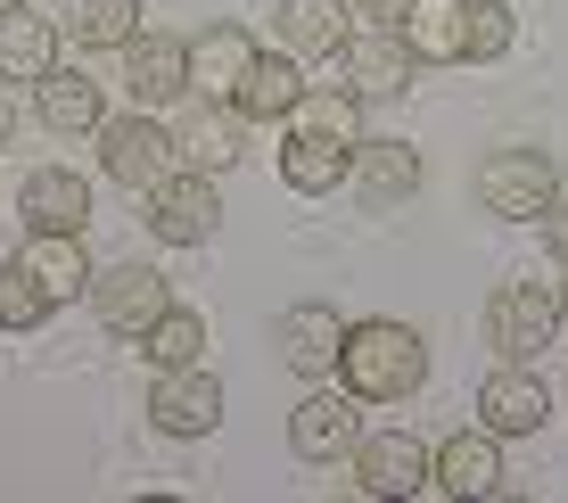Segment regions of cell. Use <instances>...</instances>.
Instances as JSON below:
<instances>
[{
    "instance_id": "277c9868",
    "label": "cell",
    "mask_w": 568,
    "mask_h": 503,
    "mask_svg": "<svg viewBox=\"0 0 568 503\" xmlns=\"http://www.w3.org/2000/svg\"><path fill=\"white\" fill-rule=\"evenodd\" d=\"M413 42H404L396 26H355L338 42V83L355 91V100L371 108V100H404V91H413Z\"/></svg>"
},
{
    "instance_id": "484cf974",
    "label": "cell",
    "mask_w": 568,
    "mask_h": 503,
    "mask_svg": "<svg viewBox=\"0 0 568 503\" xmlns=\"http://www.w3.org/2000/svg\"><path fill=\"white\" fill-rule=\"evenodd\" d=\"M58 33L74 50H124L141 33V0H67L58 9Z\"/></svg>"
},
{
    "instance_id": "d4e9b609",
    "label": "cell",
    "mask_w": 568,
    "mask_h": 503,
    "mask_svg": "<svg viewBox=\"0 0 568 503\" xmlns=\"http://www.w3.org/2000/svg\"><path fill=\"white\" fill-rule=\"evenodd\" d=\"M33 91H42V124L50 132H100L108 124V91L91 83L83 67H50Z\"/></svg>"
},
{
    "instance_id": "ffe728a7",
    "label": "cell",
    "mask_w": 568,
    "mask_h": 503,
    "mask_svg": "<svg viewBox=\"0 0 568 503\" xmlns=\"http://www.w3.org/2000/svg\"><path fill=\"white\" fill-rule=\"evenodd\" d=\"M17 207H26V231H83L91 223V182L67 173V165H42V173H26Z\"/></svg>"
},
{
    "instance_id": "83f0119b",
    "label": "cell",
    "mask_w": 568,
    "mask_h": 503,
    "mask_svg": "<svg viewBox=\"0 0 568 503\" xmlns=\"http://www.w3.org/2000/svg\"><path fill=\"white\" fill-rule=\"evenodd\" d=\"M50 314H58L50 289L26 273V256H9V264H0V331H42Z\"/></svg>"
},
{
    "instance_id": "3957f363",
    "label": "cell",
    "mask_w": 568,
    "mask_h": 503,
    "mask_svg": "<svg viewBox=\"0 0 568 503\" xmlns=\"http://www.w3.org/2000/svg\"><path fill=\"white\" fill-rule=\"evenodd\" d=\"M560 339V281H503L486 305V346L503 363H527Z\"/></svg>"
},
{
    "instance_id": "2e32d148",
    "label": "cell",
    "mask_w": 568,
    "mask_h": 503,
    "mask_svg": "<svg viewBox=\"0 0 568 503\" xmlns=\"http://www.w3.org/2000/svg\"><path fill=\"white\" fill-rule=\"evenodd\" d=\"M428 487H437V495H462V503L503 495V437H495V430L445 437V446H437V471H428Z\"/></svg>"
},
{
    "instance_id": "44dd1931",
    "label": "cell",
    "mask_w": 568,
    "mask_h": 503,
    "mask_svg": "<svg viewBox=\"0 0 568 503\" xmlns=\"http://www.w3.org/2000/svg\"><path fill=\"white\" fill-rule=\"evenodd\" d=\"M396 33L413 42L420 67H462L469 58V0H413Z\"/></svg>"
},
{
    "instance_id": "ac0fdd59",
    "label": "cell",
    "mask_w": 568,
    "mask_h": 503,
    "mask_svg": "<svg viewBox=\"0 0 568 503\" xmlns=\"http://www.w3.org/2000/svg\"><path fill=\"white\" fill-rule=\"evenodd\" d=\"M272 33L288 58H338V42L355 33L346 0H272Z\"/></svg>"
},
{
    "instance_id": "9a60e30c",
    "label": "cell",
    "mask_w": 568,
    "mask_h": 503,
    "mask_svg": "<svg viewBox=\"0 0 568 503\" xmlns=\"http://www.w3.org/2000/svg\"><path fill=\"white\" fill-rule=\"evenodd\" d=\"M544 413H552V389H544L527 363H495V380L478 389V430H495V437L544 430Z\"/></svg>"
},
{
    "instance_id": "e575fe53",
    "label": "cell",
    "mask_w": 568,
    "mask_h": 503,
    "mask_svg": "<svg viewBox=\"0 0 568 503\" xmlns=\"http://www.w3.org/2000/svg\"><path fill=\"white\" fill-rule=\"evenodd\" d=\"M0 9H26V0H0Z\"/></svg>"
},
{
    "instance_id": "7c38bea8",
    "label": "cell",
    "mask_w": 568,
    "mask_h": 503,
    "mask_svg": "<svg viewBox=\"0 0 568 503\" xmlns=\"http://www.w3.org/2000/svg\"><path fill=\"white\" fill-rule=\"evenodd\" d=\"M182 91H190V42H173V33H132V42H124V100L132 108H173V100H182Z\"/></svg>"
},
{
    "instance_id": "30bf717a",
    "label": "cell",
    "mask_w": 568,
    "mask_h": 503,
    "mask_svg": "<svg viewBox=\"0 0 568 503\" xmlns=\"http://www.w3.org/2000/svg\"><path fill=\"white\" fill-rule=\"evenodd\" d=\"M355 437H363V396L355 389H305V404L288 413L297 462H338V454H355Z\"/></svg>"
},
{
    "instance_id": "7a4b0ae2",
    "label": "cell",
    "mask_w": 568,
    "mask_h": 503,
    "mask_svg": "<svg viewBox=\"0 0 568 503\" xmlns=\"http://www.w3.org/2000/svg\"><path fill=\"white\" fill-rule=\"evenodd\" d=\"M469 190H478V215H495V223H544L560 199V165L544 149H495Z\"/></svg>"
},
{
    "instance_id": "d6986e66",
    "label": "cell",
    "mask_w": 568,
    "mask_h": 503,
    "mask_svg": "<svg viewBox=\"0 0 568 503\" xmlns=\"http://www.w3.org/2000/svg\"><path fill=\"white\" fill-rule=\"evenodd\" d=\"M26 273L50 289V305H74L91 298V256H83V231H26Z\"/></svg>"
},
{
    "instance_id": "f546056e",
    "label": "cell",
    "mask_w": 568,
    "mask_h": 503,
    "mask_svg": "<svg viewBox=\"0 0 568 503\" xmlns=\"http://www.w3.org/2000/svg\"><path fill=\"white\" fill-rule=\"evenodd\" d=\"M511 42H519L511 0H469V67H495Z\"/></svg>"
},
{
    "instance_id": "8fae6325",
    "label": "cell",
    "mask_w": 568,
    "mask_h": 503,
    "mask_svg": "<svg viewBox=\"0 0 568 503\" xmlns=\"http://www.w3.org/2000/svg\"><path fill=\"white\" fill-rule=\"evenodd\" d=\"M338 346H346V314H338V305H322V298L288 305V314L272 322V355H281L297 380H322V372H338Z\"/></svg>"
},
{
    "instance_id": "d6a6232c",
    "label": "cell",
    "mask_w": 568,
    "mask_h": 503,
    "mask_svg": "<svg viewBox=\"0 0 568 503\" xmlns=\"http://www.w3.org/2000/svg\"><path fill=\"white\" fill-rule=\"evenodd\" d=\"M17 115H26V108H17V91H9V74H0V141H9V132H17Z\"/></svg>"
},
{
    "instance_id": "603a6c76",
    "label": "cell",
    "mask_w": 568,
    "mask_h": 503,
    "mask_svg": "<svg viewBox=\"0 0 568 503\" xmlns=\"http://www.w3.org/2000/svg\"><path fill=\"white\" fill-rule=\"evenodd\" d=\"M58 17H33V9H0V74L9 83H42L58 67Z\"/></svg>"
},
{
    "instance_id": "836d02e7",
    "label": "cell",
    "mask_w": 568,
    "mask_h": 503,
    "mask_svg": "<svg viewBox=\"0 0 568 503\" xmlns=\"http://www.w3.org/2000/svg\"><path fill=\"white\" fill-rule=\"evenodd\" d=\"M560 322H568V289H560Z\"/></svg>"
},
{
    "instance_id": "5bb4252c",
    "label": "cell",
    "mask_w": 568,
    "mask_h": 503,
    "mask_svg": "<svg viewBox=\"0 0 568 503\" xmlns=\"http://www.w3.org/2000/svg\"><path fill=\"white\" fill-rule=\"evenodd\" d=\"M256 33L247 26H206L199 42H190V100H240V83H247V67H256Z\"/></svg>"
},
{
    "instance_id": "6da1fadb",
    "label": "cell",
    "mask_w": 568,
    "mask_h": 503,
    "mask_svg": "<svg viewBox=\"0 0 568 503\" xmlns=\"http://www.w3.org/2000/svg\"><path fill=\"white\" fill-rule=\"evenodd\" d=\"M338 380H346L363 404H404V396H420V380H428V346H420L413 322H396V314L346 322Z\"/></svg>"
},
{
    "instance_id": "9c48e42d",
    "label": "cell",
    "mask_w": 568,
    "mask_h": 503,
    "mask_svg": "<svg viewBox=\"0 0 568 503\" xmlns=\"http://www.w3.org/2000/svg\"><path fill=\"white\" fill-rule=\"evenodd\" d=\"M240 132H247L240 100H190L173 115V158H182V173H231L240 165Z\"/></svg>"
},
{
    "instance_id": "7402d4cb",
    "label": "cell",
    "mask_w": 568,
    "mask_h": 503,
    "mask_svg": "<svg viewBox=\"0 0 568 503\" xmlns=\"http://www.w3.org/2000/svg\"><path fill=\"white\" fill-rule=\"evenodd\" d=\"M297 100H305V58H288V50H264L256 67H247V83H240L247 124H288Z\"/></svg>"
},
{
    "instance_id": "ba28073f",
    "label": "cell",
    "mask_w": 568,
    "mask_h": 503,
    "mask_svg": "<svg viewBox=\"0 0 568 503\" xmlns=\"http://www.w3.org/2000/svg\"><path fill=\"white\" fill-rule=\"evenodd\" d=\"M346 462H355V495H379V503L420 495L428 471H437V454H428L413 430H371V437H355Z\"/></svg>"
},
{
    "instance_id": "1f68e13d",
    "label": "cell",
    "mask_w": 568,
    "mask_h": 503,
    "mask_svg": "<svg viewBox=\"0 0 568 503\" xmlns=\"http://www.w3.org/2000/svg\"><path fill=\"white\" fill-rule=\"evenodd\" d=\"M544 248H552V264L568 273V199H552V215H544Z\"/></svg>"
},
{
    "instance_id": "8992f818",
    "label": "cell",
    "mask_w": 568,
    "mask_h": 503,
    "mask_svg": "<svg viewBox=\"0 0 568 503\" xmlns=\"http://www.w3.org/2000/svg\"><path fill=\"white\" fill-rule=\"evenodd\" d=\"M100 165H108V182H124V190H156L165 173H182V158H173V124H156L149 108L115 115V124H100Z\"/></svg>"
},
{
    "instance_id": "cb8c5ba5",
    "label": "cell",
    "mask_w": 568,
    "mask_h": 503,
    "mask_svg": "<svg viewBox=\"0 0 568 503\" xmlns=\"http://www.w3.org/2000/svg\"><path fill=\"white\" fill-rule=\"evenodd\" d=\"M346 173H355V141H329V132H297L288 124V149H281V182L288 190L322 199V190H338Z\"/></svg>"
},
{
    "instance_id": "5b68a950",
    "label": "cell",
    "mask_w": 568,
    "mask_h": 503,
    "mask_svg": "<svg viewBox=\"0 0 568 503\" xmlns=\"http://www.w3.org/2000/svg\"><path fill=\"white\" fill-rule=\"evenodd\" d=\"M91 314H100L115 339H149L156 322L173 314V281L156 273V264H108V273H91Z\"/></svg>"
},
{
    "instance_id": "e0dca14e",
    "label": "cell",
    "mask_w": 568,
    "mask_h": 503,
    "mask_svg": "<svg viewBox=\"0 0 568 503\" xmlns=\"http://www.w3.org/2000/svg\"><path fill=\"white\" fill-rule=\"evenodd\" d=\"M346 182H355V199L371 215H379V207H404L420 190V149L413 141H355V173H346Z\"/></svg>"
},
{
    "instance_id": "52a82bcc",
    "label": "cell",
    "mask_w": 568,
    "mask_h": 503,
    "mask_svg": "<svg viewBox=\"0 0 568 503\" xmlns=\"http://www.w3.org/2000/svg\"><path fill=\"white\" fill-rule=\"evenodd\" d=\"M149 199V240L165 248H206L214 231H223V190H214V173H165Z\"/></svg>"
},
{
    "instance_id": "4dcf8cb0",
    "label": "cell",
    "mask_w": 568,
    "mask_h": 503,
    "mask_svg": "<svg viewBox=\"0 0 568 503\" xmlns=\"http://www.w3.org/2000/svg\"><path fill=\"white\" fill-rule=\"evenodd\" d=\"M346 9H355V26H404L413 0H346Z\"/></svg>"
},
{
    "instance_id": "4316f807",
    "label": "cell",
    "mask_w": 568,
    "mask_h": 503,
    "mask_svg": "<svg viewBox=\"0 0 568 503\" xmlns=\"http://www.w3.org/2000/svg\"><path fill=\"white\" fill-rule=\"evenodd\" d=\"M288 124H297V132H329V141H363V100H355L346 83H329V91H305Z\"/></svg>"
},
{
    "instance_id": "f1b7e54d",
    "label": "cell",
    "mask_w": 568,
    "mask_h": 503,
    "mask_svg": "<svg viewBox=\"0 0 568 503\" xmlns=\"http://www.w3.org/2000/svg\"><path fill=\"white\" fill-rule=\"evenodd\" d=\"M141 346H149V363H156V372H182V363H199V355H206V322L190 314V305H173V314L156 322V331H149Z\"/></svg>"
},
{
    "instance_id": "4fadbf2b",
    "label": "cell",
    "mask_w": 568,
    "mask_h": 503,
    "mask_svg": "<svg viewBox=\"0 0 568 503\" xmlns=\"http://www.w3.org/2000/svg\"><path fill=\"white\" fill-rule=\"evenodd\" d=\"M149 421H156L165 437H206L214 421H223V380L199 372V363L156 372V380H149Z\"/></svg>"
}]
</instances>
